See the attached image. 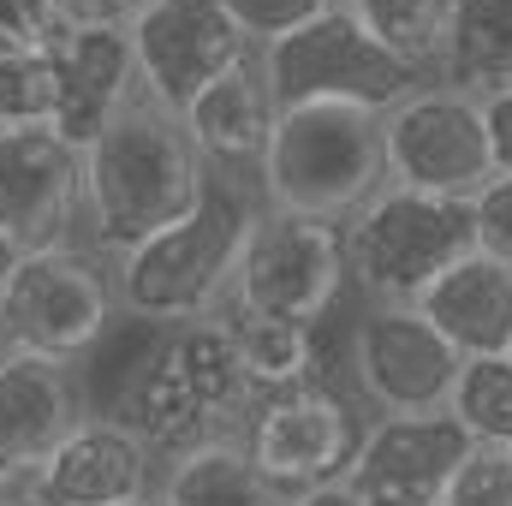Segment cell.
<instances>
[{"label":"cell","instance_id":"obj_1","mask_svg":"<svg viewBox=\"0 0 512 506\" xmlns=\"http://www.w3.org/2000/svg\"><path fill=\"white\" fill-rule=\"evenodd\" d=\"M203 191H209V161L197 155L185 120L137 96L84 149V239L90 251L120 262L143 239L179 227Z\"/></svg>","mask_w":512,"mask_h":506},{"label":"cell","instance_id":"obj_2","mask_svg":"<svg viewBox=\"0 0 512 506\" xmlns=\"http://www.w3.org/2000/svg\"><path fill=\"white\" fill-rule=\"evenodd\" d=\"M251 405L256 387L239 370L233 340L209 316V322H185V328H149V346L137 352L131 376L120 381V393L102 417H120L167 465L203 441H239Z\"/></svg>","mask_w":512,"mask_h":506},{"label":"cell","instance_id":"obj_3","mask_svg":"<svg viewBox=\"0 0 512 506\" xmlns=\"http://www.w3.org/2000/svg\"><path fill=\"white\" fill-rule=\"evenodd\" d=\"M256 209H262L256 179L209 173V191L179 227L143 239L137 251L114 262V304H126L131 322H149V328L209 322L233 292V268Z\"/></svg>","mask_w":512,"mask_h":506},{"label":"cell","instance_id":"obj_4","mask_svg":"<svg viewBox=\"0 0 512 506\" xmlns=\"http://www.w3.org/2000/svg\"><path fill=\"white\" fill-rule=\"evenodd\" d=\"M387 191L382 120L358 108H286L274 114L256 161V197L286 215L346 227L370 197Z\"/></svg>","mask_w":512,"mask_h":506},{"label":"cell","instance_id":"obj_5","mask_svg":"<svg viewBox=\"0 0 512 506\" xmlns=\"http://www.w3.org/2000/svg\"><path fill=\"white\" fill-rule=\"evenodd\" d=\"M340 245H346V292H358L364 304H417L453 262L477 251L471 203L387 185L340 227Z\"/></svg>","mask_w":512,"mask_h":506},{"label":"cell","instance_id":"obj_6","mask_svg":"<svg viewBox=\"0 0 512 506\" xmlns=\"http://www.w3.org/2000/svg\"><path fill=\"white\" fill-rule=\"evenodd\" d=\"M256 60H262V84H268L274 114H286V108H358V114L382 120L387 108H399L411 90L429 84L399 54H387L346 6H328L316 24L292 30L286 42L262 48Z\"/></svg>","mask_w":512,"mask_h":506},{"label":"cell","instance_id":"obj_7","mask_svg":"<svg viewBox=\"0 0 512 506\" xmlns=\"http://www.w3.org/2000/svg\"><path fill=\"white\" fill-rule=\"evenodd\" d=\"M114 310V274L96 262L90 245L18 256L0 292V346L72 370L108 340Z\"/></svg>","mask_w":512,"mask_h":506},{"label":"cell","instance_id":"obj_8","mask_svg":"<svg viewBox=\"0 0 512 506\" xmlns=\"http://www.w3.org/2000/svg\"><path fill=\"white\" fill-rule=\"evenodd\" d=\"M346 298V245L334 221H310V215H286V209H256L245 251L233 268V292L227 304L274 316L292 328H322L334 316V304Z\"/></svg>","mask_w":512,"mask_h":506},{"label":"cell","instance_id":"obj_9","mask_svg":"<svg viewBox=\"0 0 512 506\" xmlns=\"http://www.w3.org/2000/svg\"><path fill=\"white\" fill-rule=\"evenodd\" d=\"M358 441H364V417H358L352 393L328 387V381H298V387L262 393L239 429L245 459L286 495L334 489L346 477Z\"/></svg>","mask_w":512,"mask_h":506},{"label":"cell","instance_id":"obj_10","mask_svg":"<svg viewBox=\"0 0 512 506\" xmlns=\"http://www.w3.org/2000/svg\"><path fill=\"white\" fill-rule=\"evenodd\" d=\"M382 155H387V185L447 197V203H471L495 179L483 102H471L447 84H423L399 108H387Z\"/></svg>","mask_w":512,"mask_h":506},{"label":"cell","instance_id":"obj_11","mask_svg":"<svg viewBox=\"0 0 512 506\" xmlns=\"http://www.w3.org/2000/svg\"><path fill=\"white\" fill-rule=\"evenodd\" d=\"M465 358L423 322L417 304H364L346 328V381L376 417H435L447 411Z\"/></svg>","mask_w":512,"mask_h":506},{"label":"cell","instance_id":"obj_12","mask_svg":"<svg viewBox=\"0 0 512 506\" xmlns=\"http://www.w3.org/2000/svg\"><path fill=\"white\" fill-rule=\"evenodd\" d=\"M126 36L143 96L167 114H185L215 78H227L239 60L256 54L221 12V0H155Z\"/></svg>","mask_w":512,"mask_h":506},{"label":"cell","instance_id":"obj_13","mask_svg":"<svg viewBox=\"0 0 512 506\" xmlns=\"http://www.w3.org/2000/svg\"><path fill=\"white\" fill-rule=\"evenodd\" d=\"M0 239L18 256L84 239V149L60 131H0Z\"/></svg>","mask_w":512,"mask_h":506},{"label":"cell","instance_id":"obj_14","mask_svg":"<svg viewBox=\"0 0 512 506\" xmlns=\"http://www.w3.org/2000/svg\"><path fill=\"white\" fill-rule=\"evenodd\" d=\"M465 453H471V435L447 411H435V417H370L340 489L358 506H441Z\"/></svg>","mask_w":512,"mask_h":506},{"label":"cell","instance_id":"obj_15","mask_svg":"<svg viewBox=\"0 0 512 506\" xmlns=\"http://www.w3.org/2000/svg\"><path fill=\"white\" fill-rule=\"evenodd\" d=\"M161 459L131 435L120 417L84 411L30 471L36 506H137L155 501Z\"/></svg>","mask_w":512,"mask_h":506},{"label":"cell","instance_id":"obj_16","mask_svg":"<svg viewBox=\"0 0 512 506\" xmlns=\"http://www.w3.org/2000/svg\"><path fill=\"white\" fill-rule=\"evenodd\" d=\"M84 417L72 370L0 352V483H24L42 453Z\"/></svg>","mask_w":512,"mask_h":506},{"label":"cell","instance_id":"obj_17","mask_svg":"<svg viewBox=\"0 0 512 506\" xmlns=\"http://www.w3.org/2000/svg\"><path fill=\"white\" fill-rule=\"evenodd\" d=\"M423 322L471 364V358H507L512 352V268L495 256L471 251L453 262L423 298Z\"/></svg>","mask_w":512,"mask_h":506},{"label":"cell","instance_id":"obj_18","mask_svg":"<svg viewBox=\"0 0 512 506\" xmlns=\"http://www.w3.org/2000/svg\"><path fill=\"white\" fill-rule=\"evenodd\" d=\"M60 137L72 149H90L102 131L114 126V114L143 96L137 84V60H131L126 30H66L60 36Z\"/></svg>","mask_w":512,"mask_h":506},{"label":"cell","instance_id":"obj_19","mask_svg":"<svg viewBox=\"0 0 512 506\" xmlns=\"http://www.w3.org/2000/svg\"><path fill=\"white\" fill-rule=\"evenodd\" d=\"M185 131L197 143V155L209 161V173H239L256 179V161L268 149V131H274V102H268V84H262V60H239L227 78H215L185 114Z\"/></svg>","mask_w":512,"mask_h":506},{"label":"cell","instance_id":"obj_20","mask_svg":"<svg viewBox=\"0 0 512 506\" xmlns=\"http://www.w3.org/2000/svg\"><path fill=\"white\" fill-rule=\"evenodd\" d=\"M435 84L489 102L512 90V0H459Z\"/></svg>","mask_w":512,"mask_h":506},{"label":"cell","instance_id":"obj_21","mask_svg":"<svg viewBox=\"0 0 512 506\" xmlns=\"http://www.w3.org/2000/svg\"><path fill=\"white\" fill-rule=\"evenodd\" d=\"M155 501L161 506H292V495L274 489L256 471L239 441H203V447L161 465Z\"/></svg>","mask_w":512,"mask_h":506},{"label":"cell","instance_id":"obj_22","mask_svg":"<svg viewBox=\"0 0 512 506\" xmlns=\"http://www.w3.org/2000/svg\"><path fill=\"white\" fill-rule=\"evenodd\" d=\"M215 322L233 340L239 370L256 387V399L316 376V328H292V322H274V316H251L239 304H221Z\"/></svg>","mask_w":512,"mask_h":506},{"label":"cell","instance_id":"obj_23","mask_svg":"<svg viewBox=\"0 0 512 506\" xmlns=\"http://www.w3.org/2000/svg\"><path fill=\"white\" fill-rule=\"evenodd\" d=\"M340 6L382 42L387 54H399L417 78L435 84L459 0H340Z\"/></svg>","mask_w":512,"mask_h":506},{"label":"cell","instance_id":"obj_24","mask_svg":"<svg viewBox=\"0 0 512 506\" xmlns=\"http://www.w3.org/2000/svg\"><path fill=\"white\" fill-rule=\"evenodd\" d=\"M60 42L0 54V131H54L60 126Z\"/></svg>","mask_w":512,"mask_h":506},{"label":"cell","instance_id":"obj_25","mask_svg":"<svg viewBox=\"0 0 512 506\" xmlns=\"http://www.w3.org/2000/svg\"><path fill=\"white\" fill-rule=\"evenodd\" d=\"M447 417L471 435V447H512V358H471Z\"/></svg>","mask_w":512,"mask_h":506},{"label":"cell","instance_id":"obj_26","mask_svg":"<svg viewBox=\"0 0 512 506\" xmlns=\"http://www.w3.org/2000/svg\"><path fill=\"white\" fill-rule=\"evenodd\" d=\"M328 6H340V0H221V12L233 18V30L251 42L256 54L274 48V42H286L304 24H316Z\"/></svg>","mask_w":512,"mask_h":506},{"label":"cell","instance_id":"obj_27","mask_svg":"<svg viewBox=\"0 0 512 506\" xmlns=\"http://www.w3.org/2000/svg\"><path fill=\"white\" fill-rule=\"evenodd\" d=\"M441 506H512V447H471Z\"/></svg>","mask_w":512,"mask_h":506},{"label":"cell","instance_id":"obj_28","mask_svg":"<svg viewBox=\"0 0 512 506\" xmlns=\"http://www.w3.org/2000/svg\"><path fill=\"white\" fill-rule=\"evenodd\" d=\"M60 36H66V6L60 0H0V54L54 48Z\"/></svg>","mask_w":512,"mask_h":506},{"label":"cell","instance_id":"obj_29","mask_svg":"<svg viewBox=\"0 0 512 506\" xmlns=\"http://www.w3.org/2000/svg\"><path fill=\"white\" fill-rule=\"evenodd\" d=\"M471 233H477V251L512 268V179H489L471 197Z\"/></svg>","mask_w":512,"mask_h":506},{"label":"cell","instance_id":"obj_30","mask_svg":"<svg viewBox=\"0 0 512 506\" xmlns=\"http://www.w3.org/2000/svg\"><path fill=\"white\" fill-rule=\"evenodd\" d=\"M66 30H131L155 0H60Z\"/></svg>","mask_w":512,"mask_h":506},{"label":"cell","instance_id":"obj_31","mask_svg":"<svg viewBox=\"0 0 512 506\" xmlns=\"http://www.w3.org/2000/svg\"><path fill=\"white\" fill-rule=\"evenodd\" d=\"M483 131H489V161L495 179H512V90L483 102Z\"/></svg>","mask_w":512,"mask_h":506},{"label":"cell","instance_id":"obj_32","mask_svg":"<svg viewBox=\"0 0 512 506\" xmlns=\"http://www.w3.org/2000/svg\"><path fill=\"white\" fill-rule=\"evenodd\" d=\"M292 506H358V501H352V495L334 483V489H310V495H292Z\"/></svg>","mask_w":512,"mask_h":506},{"label":"cell","instance_id":"obj_33","mask_svg":"<svg viewBox=\"0 0 512 506\" xmlns=\"http://www.w3.org/2000/svg\"><path fill=\"white\" fill-rule=\"evenodd\" d=\"M12 268H18V251L0 239V292H6V280H12Z\"/></svg>","mask_w":512,"mask_h":506},{"label":"cell","instance_id":"obj_34","mask_svg":"<svg viewBox=\"0 0 512 506\" xmlns=\"http://www.w3.org/2000/svg\"><path fill=\"white\" fill-rule=\"evenodd\" d=\"M137 506H161V501H137Z\"/></svg>","mask_w":512,"mask_h":506},{"label":"cell","instance_id":"obj_35","mask_svg":"<svg viewBox=\"0 0 512 506\" xmlns=\"http://www.w3.org/2000/svg\"><path fill=\"white\" fill-rule=\"evenodd\" d=\"M0 352H6V346H0Z\"/></svg>","mask_w":512,"mask_h":506},{"label":"cell","instance_id":"obj_36","mask_svg":"<svg viewBox=\"0 0 512 506\" xmlns=\"http://www.w3.org/2000/svg\"><path fill=\"white\" fill-rule=\"evenodd\" d=\"M507 358H512V352H507Z\"/></svg>","mask_w":512,"mask_h":506},{"label":"cell","instance_id":"obj_37","mask_svg":"<svg viewBox=\"0 0 512 506\" xmlns=\"http://www.w3.org/2000/svg\"><path fill=\"white\" fill-rule=\"evenodd\" d=\"M30 506H36V501H30Z\"/></svg>","mask_w":512,"mask_h":506}]
</instances>
